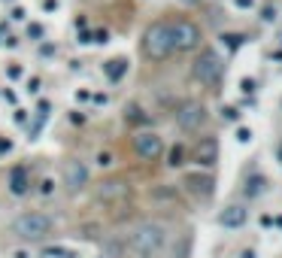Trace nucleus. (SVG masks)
I'll list each match as a JSON object with an SVG mask.
<instances>
[{"mask_svg":"<svg viewBox=\"0 0 282 258\" xmlns=\"http://www.w3.org/2000/svg\"><path fill=\"white\" fill-rule=\"evenodd\" d=\"M170 40H173V52L197 49V43H200V27L191 24V21H176V24H170Z\"/></svg>","mask_w":282,"mask_h":258,"instance_id":"5","label":"nucleus"},{"mask_svg":"<svg viewBox=\"0 0 282 258\" xmlns=\"http://www.w3.org/2000/svg\"><path fill=\"white\" fill-rule=\"evenodd\" d=\"M246 207H240V204H231V207H225L222 213H219V225H225V228H240L243 222H246Z\"/></svg>","mask_w":282,"mask_h":258,"instance_id":"10","label":"nucleus"},{"mask_svg":"<svg viewBox=\"0 0 282 258\" xmlns=\"http://www.w3.org/2000/svg\"><path fill=\"white\" fill-rule=\"evenodd\" d=\"M85 182H88V167H85L82 161H67V164H64V186L76 192V189H82Z\"/></svg>","mask_w":282,"mask_h":258,"instance_id":"8","label":"nucleus"},{"mask_svg":"<svg viewBox=\"0 0 282 258\" xmlns=\"http://www.w3.org/2000/svg\"><path fill=\"white\" fill-rule=\"evenodd\" d=\"M194 79L200 85H219V79H222V58L213 49L200 52V58L194 61Z\"/></svg>","mask_w":282,"mask_h":258,"instance_id":"4","label":"nucleus"},{"mask_svg":"<svg viewBox=\"0 0 282 258\" xmlns=\"http://www.w3.org/2000/svg\"><path fill=\"white\" fill-rule=\"evenodd\" d=\"M125 195H128V186H125V182H118V179L103 182V189L97 192V198H100V201H112V198H125Z\"/></svg>","mask_w":282,"mask_h":258,"instance_id":"12","label":"nucleus"},{"mask_svg":"<svg viewBox=\"0 0 282 258\" xmlns=\"http://www.w3.org/2000/svg\"><path fill=\"white\" fill-rule=\"evenodd\" d=\"M216 158H219V143H216L213 137H204V140L197 143V161H200L204 167H210V164H216Z\"/></svg>","mask_w":282,"mask_h":258,"instance_id":"11","label":"nucleus"},{"mask_svg":"<svg viewBox=\"0 0 282 258\" xmlns=\"http://www.w3.org/2000/svg\"><path fill=\"white\" fill-rule=\"evenodd\" d=\"M12 234L18 240H27V243H36V240H46L52 234V219L46 213H21L15 222H12Z\"/></svg>","mask_w":282,"mask_h":258,"instance_id":"2","label":"nucleus"},{"mask_svg":"<svg viewBox=\"0 0 282 258\" xmlns=\"http://www.w3.org/2000/svg\"><path fill=\"white\" fill-rule=\"evenodd\" d=\"M170 164H173V167L182 164V149H173V152H170Z\"/></svg>","mask_w":282,"mask_h":258,"instance_id":"16","label":"nucleus"},{"mask_svg":"<svg viewBox=\"0 0 282 258\" xmlns=\"http://www.w3.org/2000/svg\"><path fill=\"white\" fill-rule=\"evenodd\" d=\"M24 189H27V186H24V173H21V170H15V173H12V192H15V195H21Z\"/></svg>","mask_w":282,"mask_h":258,"instance_id":"14","label":"nucleus"},{"mask_svg":"<svg viewBox=\"0 0 282 258\" xmlns=\"http://www.w3.org/2000/svg\"><path fill=\"white\" fill-rule=\"evenodd\" d=\"M176 122H179L182 131H200V128H207L210 113H207L204 103H185V106L176 113Z\"/></svg>","mask_w":282,"mask_h":258,"instance_id":"6","label":"nucleus"},{"mask_svg":"<svg viewBox=\"0 0 282 258\" xmlns=\"http://www.w3.org/2000/svg\"><path fill=\"white\" fill-rule=\"evenodd\" d=\"M134 146H137V155L146 158V161H155V158L164 152V143H161V137H158L155 131H143V134H137V137H134Z\"/></svg>","mask_w":282,"mask_h":258,"instance_id":"7","label":"nucleus"},{"mask_svg":"<svg viewBox=\"0 0 282 258\" xmlns=\"http://www.w3.org/2000/svg\"><path fill=\"white\" fill-rule=\"evenodd\" d=\"M149 198H152V201H176V192H170V189L158 186V189H152V192H149Z\"/></svg>","mask_w":282,"mask_h":258,"instance_id":"13","label":"nucleus"},{"mask_svg":"<svg viewBox=\"0 0 282 258\" xmlns=\"http://www.w3.org/2000/svg\"><path fill=\"white\" fill-rule=\"evenodd\" d=\"M143 52L155 61H164L167 55H173V40H170V24L167 21H158L146 30V40H143Z\"/></svg>","mask_w":282,"mask_h":258,"instance_id":"3","label":"nucleus"},{"mask_svg":"<svg viewBox=\"0 0 282 258\" xmlns=\"http://www.w3.org/2000/svg\"><path fill=\"white\" fill-rule=\"evenodd\" d=\"M97 164H100V167H106V164H112V161H109V155H103V152H100V155H97Z\"/></svg>","mask_w":282,"mask_h":258,"instance_id":"17","label":"nucleus"},{"mask_svg":"<svg viewBox=\"0 0 282 258\" xmlns=\"http://www.w3.org/2000/svg\"><path fill=\"white\" fill-rule=\"evenodd\" d=\"M122 70H125V61H109V67H106V73H109L112 79H118Z\"/></svg>","mask_w":282,"mask_h":258,"instance_id":"15","label":"nucleus"},{"mask_svg":"<svg viewBox=\"0 0 282 258\" xmlns=\"http://www.w3.org/2000/svg\"><path fill=\"white\" fill-rule=\"evenodd\" d=\"M131 249L137 258H161L167 249V228L158 222H140L131 231Z\"/></svg>","mask_w":282,"mask_h":258,"instance_id":"1","label":"nucleus"},{"mask_svg":"<svg viewBox=\"0 0 282 258\" xmlns=\"http://www.w3.org/2000/svg\"><path fill=\"white\" fill-rule=\"evenodd\" d=\"M185 186L194 198H210L213 195V176H207V173H188Z\"/></svg>","mask_w":282,"mask_h":258,"instance_id":"9","label":"nucleus"}]
</instances>
